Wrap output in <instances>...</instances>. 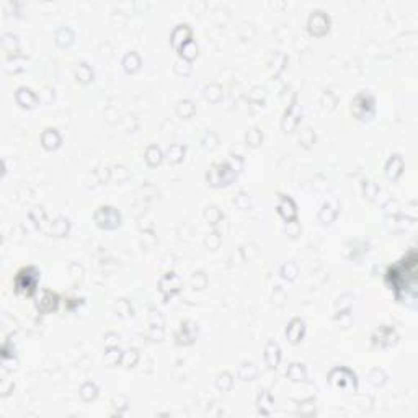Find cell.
I'll use <instances>...</instances> for the list:
<instances>
[{"instance_id":"obj_1","label":"cell","mask_w":418,"mask_h":418,"mask_svg":"<svg viewBox=\"0 0 418 418\" xmlns=\"http://www.w3.org/2000/svg\"><path fill=\"white\" fill-rule=\"evenodd\" d=\"M415 273H416V255L412 250L402 260L389 267L386 281L395 291V296L405 294V289L415 291Z\"/></svg>"},{"instance_id":"obj_21","label":"cell","mask_w":418,"mask_h":418,"mask_svg":"<svg viewBox=\"0 0 418 418\" xmlns=\"http://www.w3.org/2000/svg\"><path fill=\"white\" fill-rule=\"evenodd\" d=\"M25 67H26V57L23 54L9 56L4 62V70L9 72V74H17V72H21Z\"/></svg>"},{"instance_id":"obj_36","label":"cell","mask_w":418,"mask_h":418,"mask_svg":"<svg viewBox=\"0 0 418 418\" xmlns=\"http://www.w3.org/2000/svg\"><path fill=\"white\" fill-rule=\"evenodd\" d=\"M178 51H180V56L183 57V59L192 61L198 56V45L192 40V41H188L186 45H183Z\"/></svg>"},{"instance_id":"obj_23","label":"cell","mask_w":418,"mask_h":418,"mask_svg":"<svg viewBox=\"0 0 418 418\" xmlns=\"http://www.w3.org/2000/svg\"><path fill=\"white\" fill-rule=\"evenodd\" d=\"M2 49L7 56H17L20 51V41L18 36L13 33H4L2 34Z\"/></svg>"},{"instance_id":"obj_43","label":"cell","mask_w":418,"mask_h":418,"mask_svg":"<svg viewBox=\"0 0 418 418\" xmlns=\"http://www.w3.org/2000/svg\"><path fill=\"white\" fill-rule=\"evenodd\" d=\"M192 284H193L195 289H203V288H206L208 278H206V275H204V271H196V273H193V276H192Z\"/></svg>"},{"instance_id":"obj_15","label":"cell","mask_w":418,"mask_h":418,"mask_svg":"<svg viewBox=\"0 0 418 418\" xmlns=\"http://www.w3.org/2000/svg\"><path fill=\"white\" fill-rule=\"evenodd\" d=\"M304 332H306L304 320L299 319V317H294L288 324V327H286V332L284 333H286V338H288L291 343H297V341L302 340Z\"/></svg>"},{"instance_id":"obj_46","label":"cell","mask_w":418,"mask_h":418,"mask_svg":"<svg viewBox=\"0 0 418 418\" xmlns=\"http://www.w3.org/2000/svg\"><path fill=\"white\" fill-rule=\"evenodd\" d=\"M299 141H300V144H302V145H306V147H309V145L314 144V141H315L314 131H312L311 128H306V129L302 131V133H300Z\"/></svg>"},{"instance_id":"obj_29","label":"cell","mask_w":418,"mask_h":418,"mask_svg":"<svg viewBox=\"0 0 418 418\" xmlns=\"http://www.w3.org/2000/svg\"><path fill=\"white\" fill-rule=\"evenodd\" d=\"M144 159L150 167H157V165H160V162H162L164 154H162V150H160V147L157 144H150L149 147L145 149V157Z\"/></svg>"},{"instance_id":"obj_37","label":"cell","mask_w":418,"mask_h":418,"mask_svg":"<svg viewBox=\"0 0 418 418\" xmlns=\"http://www.w3.org/2000/svg\"><path fill=\"white\" fill-rule=\"evenodd\" d=\"M245 141L248 145H252V147H258L263 141V133L260 131V128H252L247 131L245 134Z\"/></svg>"},{"instance_id":"obj_13","label":"cell","mask_w":418,"mask_h":418,"mask_svg":"<svg viewBox=\"0 0 418 418\" xmlns=\"http://www.w3.org/2000/svg\"><path fill=\"white\" fill-rule=\"evenodd\" d=\"M300 120V111H299V105L296 98L292 100V103L289 105V108L286 109L284 113V118L281 121V128L284 133H291V131H294V128L297 126V123Z\"/></svg>"},{"instance_id":"obj_31","label":"cell","mask_w":418,"mask_h":418,"mask_svg":"<svg viewBox=\"0 0 418 418\" xmlns=\"http://www.w3.org/2000/svg\"><path fill=\"white\" fill-rule=\"evenodd\" d=\"M75 79L80 84H89L90 80H93V70L87 62H80L75 67Z\"/></svg>"},{"instance_id":"obj_40","label":"cell","mask_w":418,"mask_h":418,"mask_svg":"<svg viewBox=\"0 0 418 418\" xmlns=\"http://www.w3.org/2000/svg\"><path fill=\"white\" fill-rule=\"evenodd\" d=\"M281 276L284 278V280H288V281H292L294 278L297 276V265H296V261H286L284 265L281 267Z\"/></svg>"},{"instance_id":"obj_17","label":"cell","mask_w":418,"mask_h":418,"mask_svg":"<svg viewBox=\"0 0 418 418\" xmlns=\"http://www.w3.org/2000/svg\"><path fill=\"white\" fill-rule=\"evenodd\" d=\"M265 361L271 369H276L281 361V348L273 340H270L265 347Z\"/></svg>"},{"instance_id":"obj_30","label":"cell","mask_w":418,"mask_h":418,"mask_svg":"<svg viewBox=\"0 0 418 418\" xmlns=\"http://www.w3.org/2000/svg\"><path fill=\"white\" fill-rule=\"evenodd\" d=\"M256 372H258V369H256L255 363L244 361V363L239 366V369H237V377L242 379V381H252V379H255Z\"/></svg>"},{"instance_id":"obj_50","label":"cell","mask_w":418,"mask_h":418,"mask_svg":"<svg viewBox=\"0 0 418 418\" xmlns=\"http://www.w3.org/2000/svg\"><path fill=\"white\" fill-rule=\"evenodd\" d=\"M17 358L15 355H9V356H2V366L5 371H10L13 368H17Z\"/></svg>"},{"instance_id":"obj_51","label":"cell","mask_w":418,"mask_h":418,"mask_svg":"<svg viewBox=\"0 0 418 418\" xmlns=\"http://www.w3.org/2000/svg\"><path fill=\"white\" fill-rule=\"evenodd\" d=\"M234 203H236L240 209H247L248 204H250V200H248V196H247L244 192H240V193L236 196V200H234Z\"/></svg>"},{"instance_id":"obj_27","label":"cell","mask_w":418,"mask_h":418,"mask_svg":"<svg viewBox=\"0 0 418 418\" xmlns=\"http://www.w3.org/2000/svg\"><path fill=\"white\" fill-rule=\"evenodd\" d=\"M70 229V222H69V219H65V217H57L56 221L51 224V227L48 229V232L51 234V236H56V237H64L65 234L69 232Z\"/></svg>"},{"instance_id":"obj_26","label":"cell","mask_w":418,"mask_h":418,"mask_svg":"<svg viewBox=\"0 0 418 418\" xmlns=\"http://www.w3.org/2000/svg\"><path fill=\"white\" fill-rule=\"evenodd\" d=\"M123 67L128 74H134L141 67V57L136 53V51H131L126 56L123 57Z\"/></svg>"},{"instance_id":"obj_11","label":"cell","mask_w":418,"mask_h":418,"mask_svg":"<svg viewBox=\"0 0 418 418\" xmlns=\"http://www.w3.org/2000/svg\"><path fill=\"white\" fill-rule=\"evenodd\" d=\"M371 340L374 345H377V347H389V345H392L395 340H397V332H395L392 327L383 325L372 333Z\"/></svg>"},{"instance_id":"obj_4","label":"cell","mask_w":418,"mask_h":418,"mask_svg":"<svg viewBox=\"0 0 418 418\" xmlns=\"http://www.w3.org/2000/svg\"><path fill=\"white\" fill-rule=\"evenodd\" d=\"M327 379L330 384L338 389H351V391H356L358 389L356 374L350 368H347V366H336V368H333L328 372Z\"/></svg>"},{"instance_id":"obj_42","label":"cell","mask_w":418,"mask_h":418,"mask_svg":"<svg viewBox=\"0 0 418 418\" xmlns=\"http://www.w3.org/2000/svg\"><path fill=\"white\" fill-rule=\"evenodd\" d=\"M204 217H206V221H209L211 224H217L222 219V212L216 206H208L206 211H204Z\"/></svg>"},{"instance_id":"obj_25","label":"cell","mask_w":418,"mask_h":418,"mask_svg":"<svg viewBox=\"0 0 418 418\" xmlns=\"http://www.w3.org/2000/svg\"><path fill=\"white\" fill-rule=\"evenodd\" d=\"M286 376H288L292 383H299V381L307 379V371L306 366L302 363H291L288 371H286Z\"/></svg>"},{"instance_id":"obj_7","label":"cell","mask_w":418,"mask_h":418,"mask_svg":"<svg viewBox=\"0 0 418 418\" xmlns=\"http://www.w3.org/2000/svg\"><path fill=\"white\" fill-rule=\"evenodd\" d=\"M307 26H309V31L314 36H322L328 30L330 18L324 10H314L311 13L309 20H307Z\"/></svg>"},{"instance_id":"obj_19","label":"cell","mask_w":418,"mask_h":418,"mask_svg":"<svg viewBox=\"0 0 418 418\" xmlns=\"http://www.w3.org/2000/svg\"><path fill=\"white\" fill-rule=\"evenodd\" d=\"M41 145L46 150L57 149L61 145V134L57 133L56 129H53V128L45 129V131H43V134H41Z\"/></svg>"},{"instance_id":"obj_38","label":"cell","mask_w":418,"mask_h":418,"mask_svg":"<svg viewBox=\"0 0 418 418\" xmlns=\"http://www.w3.org/2000/svg\"><path fill=\"white\" fill-rule=\"evenodd\" d=\"M195 109L196 108L193 105V101L181 100V101H178V105H177V115L181 116V118H189V116H193Z\"/></svg>"},{"instance_id":"obj_35","label":"cell","mask_w":418,"mask_h":418,"mask_svg":"<svg viewBox=\"0 0 418 418\" xmlns=\"http://www.w3.org/2000/svg\"><path fill=\"white\" fill-rule=\"evenodd\" d=\"M234 384V379H232V374L231 372H221L217 376L216 379V387L219 389V391H222V392H227V391H231V387Z\"/></svg>"},{"instance_id":"obj_55","label":"cell","mask_w":418,"mask_h":418,"mask_svg":"<svg viewBox=\"0 0 418 418\" xmlns=\"http://www.w3.org/2000/svg\"><path fill=\"white\" fill-rule=\"evenodd\" d=\"M82 300L84 299H67V302H65V304H67V309H74L75 306L82 304Z\"/></svg>"},{"instance_id":"obj_2","label":"cell","mask_w":418,"mask_h":418,"mask_svg":"<svg viewBox=\"0 0 418 418\" xmlns=\"http://www.w3.org/2000/svg\"><path fill=\"white\" fill-rule=\"evenodd\" d=\"M242 157L231 156L229 160L219 164H212L209 170L206 172V180L211 186H225L237 177V173L242 170Z\"/></svg>"},{"instance_id":"obj_5","label":"cell","mask_w":418,"mask_h":418,"mask_svg":"<svg viewBox=\"0 0 418 418\" xmlns=\"http://www.w3.org/2000/svg\"><path fill=\"white\" fill-rule=\"evenodd\" d=\"M351 113L358 120H369L374 115V98L366 92H359L351 101Z\"/></svg>"},{"instance_id":"obj_22","label":"cell","mask_w":418,"mask_h":418,"mask_svg":"<svg viewBox=\"0 0 418 418\" xmlns=\"http://www.w3.org/2000/svg\"><path fill=\"white\" fill-rule=\"evenodd\" d=\"M338 209L340 206L336 201H327L322 204V208L319 211V219L324 224H330L336 217V214H338Z\"/></svg>"},{"instance_id":"obj_54","label":"cell","mask_w":418,"mask_h":418,"mask_svg":"<svg viewBox=\"0 0 418 418\" xmlns=\"http://www.w3.org/2000/svg\"><path fill=\"white\" fill-rule=\"evenodd\" d=\"M219 242H221V237L217 236V232H212L211 236L206 239V245H209V248H217Z\"/></svg>"},{"instance_id":"obj_12","label":"cell","mask_w":418,"mask_h":418,"mask_svg":"<svg viewBox=\"0 0 418 418\" xmlns=\"http://www.w3.org/2000/svg\"><path fill=\"white\" fill-rule=\"evenodd\" d=\"M192 28H189L186 23H180L173 28V31L170 34V43L175 49H180L183 45H186L188 41H192Z\"/></svg>"},{"instance_id":"obj_48","label":"cell","mask_w":418,"mask_h":418,"mask_svg":"<svg viewBox=\"0 0 418 418\" xmlns=\"http://www.w3.org/2000/svg\"><path fill=\"white\" fill-rule=\"evenodd\" d=\"M377 192H379V188L374 181H369V180L363 181V193L368 198H374L377 195Z\"/></svg>"},{"instance_id":"obj_32","label":"cell","mask_w":418,"mask_h":418,"mask_svg":"<svg viewBox=\"0 0 418 418\" xmlns=\"http://www.w3.org/2000/svg\"><path fill=\"white\" fill-rule=\"evenodd\" d=\"M79 394L85 402H92L98 397V387L95 383H92V381H87V383L82 384V387H80Z\"/></svg>"},{"instance_id":"obj_28","label":"cell","mask_w":418,"mask_h":418,"mask_svg":"<svg viewBox=\"0 0 418 418\" xmlns=\"http://www.w3.org/2000/svg\"><path fill=\"white\" fill-rule=\"evenodd\" d=\"M54 41L59 48H67L70 43L74 41V31H72L70 28H67V26H62L56 31Z\"/></svg>"},{"instance_id":"obj_3","label":"cell","mask_w":418,"mask_h":418,"mask_svg":"<svg viewBox=\"0 0 418 418\" xmlns=\"http://www.w3.org/2000/svg\"><path fill=\"white\" fill-rule=\"evenodd\" d=\"M40 281V271L34 267H25L17 271L15 278H13V288L21 296L30 297L36 292Z\"/></svg>"},{"instance_id":"obj_45","label":"cell","mask_w":418,"mask_h":418,"mask_svg":"<svg viewBox=\"0 0 418 418\" xmlns=\"http://www.w3.org/2000/svg\"><path fill=\"white\" fill-rule=\"evenodd\" d=\"M115 309L118 311L120 315H129V314H133V306L129 304L128 299H120L118 302L115 304Z\"/></svg>"},{"instance_id":"obj_41","label":"cell","mask_w":418,"mask_h":418,"mask_svg":"<svg viewBox=\"0 0 418 418\" xmlns=\"http://www.w3.org/2000/svg\"><path fill=\"white\" fill-rule=\"evenodd\" d=\"M137 359H139V351L136 348H129L123 353L121 363L126 366V368H133V366H136Z\"/></svg>"},{"instance_id":"obj_34","label":"cell","mask_w":418,"mask_h":418,"mask_svg":"<svg viewBox=\"0 0 418 418\" xmlns=\"http://www.w3.org/2000/svg\"><path fill=\"white\" fill-rule=\"evenodd\" d=\"M204 97H206V100L212 101V103H216V101H219L222 98V89H221V85H217V84H209L204 87Z\"/></svg>"},{"instance_id":"obj_44","label":"cell","mask_w":418,"mask_h":418,"mask_svg":"<svg viewBox=\"0 0 418 418\" xmlns=\"http://www.w3.org/2000/svg\"><path fill=\"white\" fill-rule=\"evenodd\" d=\"M175 72H177L178 75H188L189 72H192V64H189V61L180 57V59L175 62Z\"/></svg>"},{"instance_id":"obj_53","label":"cell","mask_w":418,"mask_h":418,"mask_svg":"<svg viewBox=\"0 0 418 418\" xmlns=\"http://www.w3.org/2000/svg\"><path fill=\"white\" fill-rule=\"evenodd\" d=\"M30 219H33L34 222H41L43 219H45V209L43 208H33L31 211H30Z\"/></svg>"},{"instance_id":"obj_18","label":"cell","mask_w":418,"mask_h":418,"mask_svg":"<svg viewBox=\"0 0 418 418\" xmlns=\"http://www.w3.org/2000/svg\"><path fill=\"white\" fill-rule=\"evenodd\" d=\"M150 330H149V336L152 340H160L164 336V317L159 311H150Z\"/></svg>"},{"instance_id":"obj_33","label":"cell","mask_w":418,"mask_h":418,"mask_svg":"<svg viewBox=\"0 0 418 418\" xmlns=\"http://www.w3.org/2000/svg\"><path fill=\"white\" fill-rule=\"evenodd\" d=\"M185 157V145L181 144H172L167 149V160L170 164H178Z\"/></svg>"},{"instance_id":"obj_6","label":"cell","mask_w":418,"mask_h":418,"mask_svg":"<svg viewBox=\"0 0 418 418\" xmlns=\"http://www.w3.org/2000/svg\"><path fill=\"white\" fill-rule=\"evenodd\" d=\"M95 222H97L100 227H103V229H116V227H120L121 224V214L120 211L113 208V206H100L97 211H95Z\"/></svg>"},{"instance_id":"obj_49","label":"cell","mask_w":418,"mask_h":418,"mask_svg":"<svg viewBox=\"0 0 418 418\" xmlns=\"http://www.w3.org/2000/svg\"><path fill=\"white\" fill-rule=\"evenodd\" d=\"M384 379H386V374L381 371V369H372L371 372H369V381L371 383L374 384V386H381L384 383Z\"/></svg>"},{"instance_id":"obj_47","label":"cell","mask_w":418,"mask_h":418,"mask_svg":"<svg viewBox=\"0 0 418 418\" xmlns=\"http://www.w3.org/2000/svg\"><path fill=\"white\" fill-rule=\"evenodd\" d=\"M111 405H113V408H115L118 413H123L124 410L128 408V405H129V400H128L126 397H124V395H118V397H115V399H113Z\"/></svg>"},{"instance_id":"obj_39","label":"cell","mask_w":418,"mask_h":418,"mask_svg":"<svg viewBox=\"0 0 418 418\" xmlns=\"http://www.w3.org/2000/svg\"><path fill=\"white\" fill-rule=\"evenodd\" d=\"M121 358H123V351L118 348V345L116 347H108L106 348V353H105V361L109 364V366H113L116 363H120L121 361Z\"/></svg>"},{"instance_id":"obj_9","label":"cell","mask_w":418,"mask_h":418,"mask_svg":"<svg viewBox=\"0 0 418 418\" xmlns=\"http://www.w3.org/2000/svg\"><path fill=\"white\" fill-rule=\"evenodd\" d=\"M198 336V325L192 320L181 322L177 333H175V340L178 345H192Z\"/></svg>"},{"instance_id":"obj_16","label":"cell","mask_w":418,"mask_h":418,"mask_svg":"<svg viewBox=\"0 0 418 418\" xmlns=\"http://www.w3.org/2000/svg\"><path fill=\"white\" fill-rule=\"evenodd\" d=\"M15 100L20 106L23 108H34L38 105V95H36L31 89H28V87H20L15 92Z\"/></svg>"},{"instance_id":"obj_10","label":"cell","mask_w":418,"mask_h":418,"mask_svg":"<svg viewBox=\"0 0 418 418\" xmlns=\"http://www.w3.org/2000/svg\"><path fill=\"white\" fill-rule=\"evenodd\" d=\"M278 214H280L286 222L296 221L297 217V208L296 203L291 196L280 195V203H278Z\"/></svg>"},{"instance_id":"obj_52","label":"cell","mask_w":418,"mask_h":418,"mask_svg":"<svg viewBox=\"0 0 418 418\" xmlns=\"http://www.w3.org/2000/svg\"><path fill=\"white\" fill-rule=\"evenodd\" d=\"M208 142H211L208 149H216L217 144H219V139H217V136L214 133H212V131H209V133L204 136V139H203V145H206Z\"/></svg>"},{"instance_id":"obj_14","label":"cell","mask_w":418,"mask_h":418,"mask_svg":"<svg viewBox=\"0 0 418 418\" xmlns=\"http://www.w3.org/2000/svg\"><path fill=\"white\" fill-rule=\"evenodd\" d=\"M57 306H59V296L49 289L43 291L41 297L38 299V302H36V307L40 309V312H45V314L56 311Z\"/></svg>"},{"instance_id":"obj_20","label":"cell","mask_w":418,"mask_h":418,"mask_svg":"<svg viewBox=\"0 0 418 418\" xmlns=\"http://www.w3.org/2000/svg\"><path fill=\"white\" fill-rule=\"evenodd\" d=\"M402 170H403V159L399 156V154H395V156H392L391 159L387 160V164H386V175H387V178L397 180L400 177Z\"/></svg>"},{"instance_id":"obj_8","label":"cell","mask_w":418,"mask_h":418,"mask_svg":"<svg viewBox=\"0 0 418 418\" xmlns=\"http://www.w3.org/2000/svg\"><path fill=\"white\" fill-rule=\"evenodd\" d=\"M181 288V280L177 273H173V271H167V273L159 280V289L160 292L165 296V299L168 296H173L175 292H178Z\"/></svg>"},{"instance_id":"obj_24","label":"cell","mask_w":418,"mask_h":418,"mask_svg":"<svg viewBox=\"0 0 418 418\" xmlns=\"http://www.w3.org/2000/svg\"><path fill=\"white\" fill-rule=\"evenodd\" d=\"M275 407V400L271 397V394L268 391H261L256 397V408L261 415H271V410Z\"/></svg>"}]
</instances>
